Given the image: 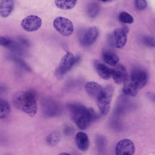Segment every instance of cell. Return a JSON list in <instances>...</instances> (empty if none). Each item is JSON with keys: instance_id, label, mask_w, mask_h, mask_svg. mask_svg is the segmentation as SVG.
<instances>
[{"instance_id": "19", "label": "cell", "mask_w": 155, "mask_h": 155, "mask_svg": "<svg viewBox=\"0 0 155 155\" xmlns=\"http://www.w3.org/2000/svg\"><path fill=\"white\" fill-rule=\"evenodd\" d=\"M77 0H54L56 6L61 10H70L76 4Z\"/></svg>"}, {"instance_id": "17", "label": "cell", "mask_w": 155, "mask_h": 155, "mask_svg": "<svg viewBox=\"0 0 155 155\" xmlns=\"http://www.w3.org/2000/svg\"><path fill=\"white\" fill-rule=\"evenodd\" d=\"M138 90L139 89L137 88V87L130 80L128 79H127V81L124 83L122 89L124 94L130 96H135L137 94Z\"/></svg>"}, {"instance_id": "5", "label": "cell", "mask_w": 155, "mask_h": 155, "mask_svg": "<svg viewBox=\"0 0 155 155\" xmlns=\"http://www.w3.org/2000/svg\"><path fill=\"white\" fill-rule=\"evenodd\" d=\"M54 28L63 36L71 35L74 30V27L72 22L68 19L62 17H56L53 22Z\"/></svg>"}, {"instance_id": "2", "label": "cell", "mask_w": 155, "mask_h": 155, "mask_svg": "<svg viewBox=\"0 0 155 155\" xmlns=\"http://www.w3.org/2000/svg\"><path fill=\"white\" fill-rule=\"evenodd\" d=\"M68 107L72 119L78 127L82 130L86 129L96 119V113L91 107L80 104H71Z\"/></svg>"}, {"instance_id": "10", "label": "cell", "mask_w": 155, "mask_h": 155, "mask_svg": "<svg viewBox=\"0 0 155 155\" xmlns=\"http://www.w3.org/2000/svg\"><path fill=\"white\" fill-rule=\"evenodd\" d=\"M99 35V29L96 27H91L88 28L81 38V42L84 45H92L97 39Z\"/></svg>"}, {"instance_id": "16", "label": "cell", "mask_w": 155, "mask_h": 155, "mask_svg": "<svg viewBox=\"0 0 155 155\" xmlns=\"http://www.w3.org/2000/svg\"><path fill=\"white\" fill-rule=\"evenodd\" d=\"M103 59L107 64L114 67L117 65L119 61L118 56L116 53L110 51H106L104 52Z\"/></svg>"}, {"instance_id": "25", "label": "cell", "mask_w": 155, "mask_h": 155, "mask_svg": "<svg viewBox=\"0 0 155 155\" xmlns=\"http://www.w3.org/2000/svg\"><path fill=\"white\" fill-rule=\"evenodd\" d=\"M134 5L137 10H143L147 7V2L146 0H135Z\"/></svg>"}, {"instance_id": "3", "label": "cell", "mask_w": 155, "mask_h": 155, "mask_svg": "<svg viewBox=\"0 0 155 155\" xmlns=\"http://www.w3.org/2000/svg\"><path fill=\"white\" fill-rule=\"evenodd\" d=\"M113 95V88L111 85L102 88L99 96L97 98V107L103 115L108 113L110 110L111 101Z\"/></svg>"}, {"instance_id": "22", "label": "cell", "mask_w": 155, "mask_h": 155, "mask_svg": "<svg viewBox=\"0 0 155 155\" xmlns=\"http://www.w3.org/2000/svg\"><path fill=\"white\" fill-rule=\"evenodd\" d=\"M60 134L58 131H54L50 133L47 137V142L51 146L56 145L60 140Z\"/></svg>"}, {"instance_id": "15", "label": "cell", "mask_w": 155, "mask_h": 155, "mask_svg": "<svg viewBox=\"0 0 155 155\" xmlns=\"http://www.w3.org/2000/svg\"><path fill=\"white\" fill-rule=\"evenodd\" d=\"M44 114L48 117L56 116L59 112L58 107L52 102L47 101L44 104L42 107Z\"/></svg>"}, {"instance_id": "23", "label": "cell", "mask_w": 155, "mask_h": 155, "mask_svg": "<svg viewBox=\"0 0 155 155\" xmlns=\"http://www.w3.org/2000/svg\"><path fill=\"white\" fill-rule=\"evenodd\" d=\"M119 19L120 22L125 24H132L134 22L133 17L126 12H122L119 14Z\"/></svg>"}, {"instance_id": "1", "label": "cell", "mask_w": 155, "mask_h": 155, "mask_svg": "<svg viewBox=\"0 0 155 155\" xmlns=\"http://www.w3.org/2000/svg\"><path fill=\"white\" fill-rule=\"evenodd\" d=\"M13 105L31 117L35 116L38 110L35 93L31 91H20L13 96Z\"/></svg>"}, {"instance_id": "18", "label": "cell", "mask_w": 155, "mask_h": 155, "mask_svg": "<svg viewBox=\"0 0 155 155\" xmlns=\"http://www.w3.org/2000/svg\"><path fill=\"white\" fill-rule=\"evenodd\" d=\"M96 70L101 78L107 80L111 77V69L103 64H97L96 65Z\"/></svg>"}, {"instance_id": "8", "label": "cell", "mask_w": 155, "mask_h": 155, "mask_svg": "<svg viewBox=\"0 0 155 155\" xmlns=\"http://www.w3.org/2000/svg\"><path fill=\"white\" fill-rule=\"evenodd\" d=\"M130 80L139 90L147 84L148 80L147 73L145 70L142 69L134 70L131 72Z\"/></svg>"}, {"instance_id": "12", "label": "cell", "mask_w": 155, "mask_h": 155, "mask_svg": "<svg viewBox=\"0 0 155 155\" xmlns=\"http://www.w3.org/2000/svg\"><path fill=\"white\" fill-rule=\"evenodd\" d=\"M15 6L14 0H0V16L8 17L12 12Z\"/></svg>"}, {"instance_id": "9", "label": "cell", "mask_w": 155, "mask_h": 155, "mask_svg": "<svg viewBox=\"0 0 155 155\" xmlns=\"http://www.w3.org/2000/svg\"><path fill=\"white\" fill-rule=\"evenodd\" d=\"M111 76L117 84L125 83L128 79L127 70L122 65H117L114 68L111 69Z\"/></svg>"}, {"instance_id": "26", "label": "cell", "mask_w": 155, "mask_h": 155, "mask_svg": "<svg viewBox=\"0 0 155 155\" xmlns=\"http://www.w3.org/2000/svg\"><path fill=\"white\" fill-rule=\"evenodd\" d=\"M13 41L7 38L0 36V45L4 47H10L13 45Z\"/></svg>"}, {"instance_id": "28", "label": "cell", "mask_w": 155, "mask_h": 155, "mask_svg": "<svg viewBox=\"0 0 155 155\" xmlns=\"http://www.w3.org/2000/svg\"><path fill=\"white\" fill-rule=\"evenodd\" d=\"M102 1H104V2H105V1H108V0H101Z\"/></svg>"}, {"instance_id": "4", "label": "cell", "mask_w": 155, "mask_h": 155, "mask_svg": "<svg viewBox=\"0 0 155 155\" xmlns=\"http://www.w3.org/2000/svg\"><path fill=\"white\" fill-rule=\"evenodd\" d=\"M76 58L71 52H67L62 58L58 67L55 70V75L58 79L62 78L75 64Z\"/></svg>"}, {"instance_id": "7", "label": "cell", "mask_w": 155, "mask_h": 155, "mask_svg": "<svg viewBox=\"0 0 155 155\" xmlns=\"http://www.w3.org/2000/svg\"><path fill=\"white\" fill-rule=\"evenodd\" d=\"M115 151L116 155H133L135 152L134 145L130 139H122L117 143Z\"/></svg>"}, {"instance_id": "11", "label": "cell", "mask_w": 155, "mask_h": 155, "mask_svg": "<svg viewBox=\"0 0 155 155\" xmlns=\"http://www.w3.org/2000/svg\"><path fill=\"white\" fill-rule=\"evenodd\" d=\"M127 31L121 28H116L113 32V40L114 44L117 48H122L127 42Z\"/></svg>"}, {"instance_id": "21", "label": "cell", "mask_w": 155, "mask_h": 155, "mask_svg": "<svg viewBox=\"0 0 155 155\" xmlns=\"http://www.w3.org/2000/svg\"><path fill=\"white\" fill-rule=\"evenodd\" d=\"M100 7L96 2H91L87 7V13L90 18H95L99 13Z\"/></svg>"}, {"instance_id": "24", "label": "cell", "mask_w": 155, "mask_h": 155, "mask_svg": "<svg viewBox=\"0 0 155 155\" xmlns=\"http://www.w3.org/2000/svg\"><path fill=\"white\" fill-rule=\"evenodd\" d=\"M143 44L150 47H155V39L150 36H145L143 38Z\"/></svg>"}, {"instance_id": "27", "label": "cell", "mask_w": 155, "mask_h": 155, "mask_svg": "<svg viewBox=\"0 0 155 155\" xmlns=\"http://www.w3.org/2000/svg\"><path fill=\"white\" fill-rule=\"evenodd\" d=\"M59 155H70V154L68 153H62L59 154Z\"/></svg>"}, {"instance_id": "14", "label": "cell", "mask_w": 155, "mask_h": 155, "mask_svg": "<svg viewBox=\"0 0 155 155\" xmlns=\"http://www.w3.org/2000/svg\"><path fill=\"white\" fill-rule=\"evenodd\" d=\"M85 88L89 96L97 99L103 88L97 82H87L85 84Z\"/></svg>"}, {"instance_id": "6", "label": "cell", "mask_w": 155, "mask_h": 155, "mask_svg": "<svg viewBox=\"0 0 155 155\" xmlns=\"http://www.w3.org/2000/svg\"><path fill=\"white\" fill-rule=\"evenodd\" d=\"M42 19L36 15H29L23 19L21 25L22 28L29 32L38 30L41 26Z\"/></svg>"}, {"instance_id": "20", "label": "cell", "mask_w": 155, "mask_h": 155, "mask_svg": "<svg viewBox=\"0 0 155 155\" xmlns=\"http://www.w3.org/2000/svg\"><path fill=\"white\" fill-rule=\"evenodd\" d=\"M10 112L9 103L5 99H0V119L5 118Z\"/></svg>"}, {"instance_id": "13", "label": "cell", "mask_w": 155, "mask_h": 155, "mask_svg": "<svg viewBox=\"0 0 155 155\" xmlns=\"http://www.w3.org/2000/svg\"><path fill=\"white\" fill-rule=\"evenodd\" d=\"M75 142L78 148L81 151H86L89 148V139L87 135L83 132H79L76 134Z\"/></svg>"}]
</instances>
